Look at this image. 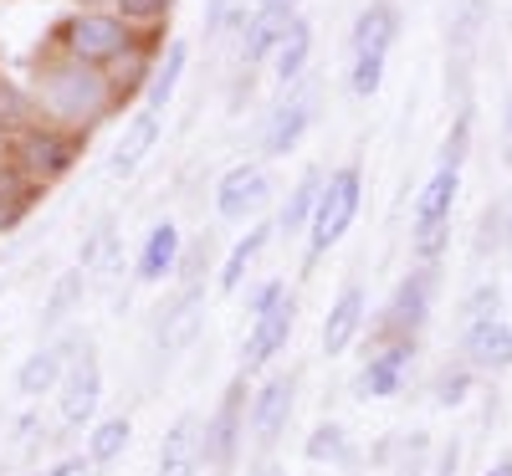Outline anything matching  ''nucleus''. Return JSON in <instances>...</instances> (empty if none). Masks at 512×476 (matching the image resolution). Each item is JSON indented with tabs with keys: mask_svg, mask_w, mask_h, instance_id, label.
Instances as JSON below:
<instances>
[{
	"mask_svg": "<svg viewBox=\"0 0 512 476\" xmlns=\"http://www.w3.org/2000/svg\"><path fill=\"white\" fill-rule=\"evenodd\" d=\"M256 6H277V0H256Z\"/></svg>",
	"mask_w": 512,
	"mask_h": 476,
	"instance_id": "49530a36",
	"label": "nucleus"
},
{
	"mask_svg": "<svg viewBox=\"0 0 512 476\" xmlns=\"http://www.w3.org/2000/svg\"><path fill=\"white\" fill-rule=\"evenodd\" d=\"M180 246H185V236H180L175 221H154L149 236H144V246H139V256H134V277L149 282V287L169 282V277H175V267H180Z\"/></svg>",
	"mask_w": 512,
	"mask_h": 476,
	"instance_id": "a211bd4d",
	"label": "nucleus"
},
{
	"mask_svg": "<svg viewBox=\"0 0 512 476\" xmlns=\"http://www.w3.org/2000/svg\"><path fill=\"white\" fill-rule=\"evenodd\" d=\"M47 476H98V466L88 461V451H82V456H62Z\"/></svg>",
	"mask_w": 512,
	"mask_h": 476,
	"instance_id": "58836bf2",
	"label": "nucleus"
},
{
	"mask_svg": "<svg viewBox=\"0 0 512 476\" xmlns=\"http://www.w3.org/2000/svg\"><path fill=\"white\" fill-rule=\"evenodd\" d=\"M154 62H159V52L149 47V31L128 47L113 67H108V77H113V88H118V98L128 103V98H139L144 88H149V77H154Z\"/></svg>",
	"mask_w": 512,
	"mask_h": 476,
	"instance_id": "b1692460",
	"label": "nucleus"
},
{
	"mask_svg": "<svg viewBox=\"0 0 512 476\" xmlns=\"http://www.w3.org/2000/svg\"><path fill=\"white\" fill-rule=\"evenodd\" d=\"M98 410H103V364H98V349L88 338L72 354V364L57 384V420H62V430H82L98 420Z\"/></svg>",
	"mask_w": 512,
	"mask_h": 476,
	"instance_id": "0eeeda50",
	"label": "nucleus"
},
{
	"mask_svg": "<svg viewBox=\"0 0 512 476\" xmlns=\"http://www.w3.org/2000/svg\"><path fill=\"white\" fill-rule=\"evenodd\" d=\"M0 123H6V128L36 123V103H31V93L21 88V82H11V77H0Z\"/></svg>",
	"mask_w": 512,
	"mask_h": 476,
	"instance_id": "72a5a7b5",
	"label": "nucleus"
},
{
	"mask_svg": "<svg viewBox=\"0 0 512 476\" xmlns=\"http://www.w3.org/2000/svg\"><path fill=\"white\" fill-rule=\"evenodd\" d=\"M400 36V11L390 6V0H374V6L359 11L354 21V57H390V41Z\"/></svg>",
	"mask_w": 512,
	"mask_h": 476,
	"instance_id": "412c9836",
	"label": "nucleus"
},
{
	"mask_svg": "<svg viewBox=\"0 0 512 476\" xmlns=\"http://www.w3.org/2000/svg\"><path fill=\"white\" fill-rule=\"evenodd\" d=\"M308 128H313V98H303V93L282 98V103L267 113V123H262V154H267V159H287L297 144H303Z\"/></svg>",
	"mask_w": 512,
	"mask_h": 476,
	"instance_id": "f3484780",
	"label": "nucleus"
},
{
	"mask_svg": "<svg viewBox=\"0 0 512 476\" xmlns=\"http://www.w3.org/2000/svg\"><path fill=\"white\" fill-rule=\"evenodd\" d=\"M292 21H297V0H277V6H256V11L246 16V26H241V67L251 72V67L272 62L277 41L287 36V26H292Z\"/></svg>",
	"mask_w": 512,
	"mask_h": 476,
	"instance_id": "2eb2a0df",
	"label": "nucleus"
},
{
	"mask_svg": "<svg viewBox=\"0 0 512 476\" xmlns=\"http://www.w3.org/2000/svg\"><path fill=\"white\" fill-rule=\"evenodd\" d=\"M98 6H108V0H72V11H98Z\"/></svg>",
	"mask_w": 512,
	"mask_h": 476,
	"instance_id": "c03bdc74",
	"label": "nucleus"
},
{
	"mask_svg": "<svg viewBox=\"0 0 512 476\" xmlns=\"http://www.w3.org/2000/svg\"><path fill=\"white\" fill-rule=\"evenodd\" d=\"M287 292H292V287H287L282 277H267V282H256V287H251V297H246V323H251V318H262L267 308H277V302H282Z\"/></svg>",
	"mask_w": 512,
	"mask_h": 476,
	"instance_id": "c9c22d12",
	"label": "nucleus"
},
{
	"mask_svg": "<svg viewBox=\"0 0 512 476\" xmlns=\"http://www.w3.org/2000/svg\"><path fill=\"white\" fill-rule=\"evenodd\" d=\"M487 476H512V456H502V461H492V466H487Z\"/></svg>",
	"mask_w": 512,
	"mask_h": 476,
	"instance_id": "79ce46f5",
	"label": "nucleus"
},
{
	"mask_svg": "<svg viewBox=\"0 0 512 476\" xmlns=\"http://www.w3.org/2000/svg\"><path fill=\"white\" fill-rule=\"evenodd\" d=\"M456 461H461V456H456V446H451V451L441 456V466H436V476H456Z\"/></svg>",
	"mask_w": 512,
	"mask_h": 476,
	"instance_id": "a19ab883",
	"label": "nucleus"
},
{
	"mask_svg": "<svg viewBox=\"0 0 512 476\" xmlns=\"http://www.w3.org/2000/svg\"><path fill=\"white\" fill-rule=\"evenodd\" d=\"M200 328H205V297H200V287H180V297H169L164 313L154 318V354L175 359L180 349H190L200 338Z\"/></svg>",
	"mask_w": 512,
	"mask_h": 476,
	"instance_id": "f8f14e48",
	"label": "nucleus"
},
{
	"mask_svg": "<svg viewBox=\"0 0 512 476\" xmlns=\"http://www.w3.org/2000/svg\"><path fill=\"white\" fill-rule=\"evenodd\" d=\"M139 36H144V31H134L118 11L98 6V11H72V16L52 31V52L77 57V62H88V67H113Z\"/></svg>",
	"mask_w": 512,
	"mask_h": 476,
	"instance_id": "7ed1b4c3",
	"label": "nucleus"
},
{
	"mask_svg": "<svg viewBox=\"0 0 512 476\" xmlns=\"http://www.w3.org/2000/svg\"><path fill=\"white\" fill-rule=\"evenodd\" d=\"M210 262H216V251H210V236H200V241L180 246V267H175V277H180L185 287H200L205 272H210Z\"/></svg>",
	"mask_w": 512,
	"mask_h": 476,
	"instance_id": "f704fd0d",
	"label": "nucleus"
},
{
	"mask_svg": "<svg viewBox=\"0 0 512 476\" xmlns=\"http://www.w3.org/2000/svg\"><path fill=\"white\" fill-rule=\"evenodd\" d=\"M246 374H236L226 384V395L216 400V410L205 415V471H236L241 461V446H246Z\"/></svg>",
	"mask_w": 512,
	"mask_h": 476,
	"instance_id": "423d86ee",
	"label": "nucleus"
},
{
	"mask_svg": "<svg viewBox=\"0 0 512 476\" xmlns=\"http://www.w3.org/2000/svg\"><path fill=\"white\" fill-rule=\"evenodd\" d=\"M88 338H67V343H41V349H31L26 359H21V369H16V389L26 400H47V395H57V384H62V374H67V364H72V354L82 349Z\"/></svg>",
	"mask_w": 512,
	"mask_h": 476,
	"instance_id": "4468645a",
	"label": "nucleus"
},
{
	"mask_svg": "<svg viewBox=\"0 0 512 476\" xmlns=\"http://www.w3.org/2000/svg\"><path fill=\"white\" fill-rule=\"evenodd\" d=\"M318 190H323V169H303V180L292 185V195H287V205L277 210V236H297V231H308V221H313V205H318Z\"/></svg>",
	"mask_w": 512,
	"mask_h": 476,
	"instance_id": "c85d7f7f",
	"label": "nucleus"
},
{
	"mask_svg": "<svg viewBox=\"0 0 512 476\" xmlns=\"http://www.w3.org/2000/svg\"><path fill=\"white\" fill-rule=\"evenodd\" d=\"M303 456H308L313 466H354L349 430L338 425V420H323V425H313V430H308V446H303Z\"/></svg>",
	"mask_w": 512,
	"mask_h": 476,
	"instance_id": "7c9ffc66",
	"label": "nucleus"
},
{
	"mask_svg": "<svg viewBox=\"0 0 512 476\" xmlns=\"http://www.w3.org/2000/svg\"><path fill=\"white\" fill-rule=\"evenodd\" d=\"M410 364H415V338H384L379 349L369 354V364L359 369L354 395L359 400H390V395H400Z\"/></svg>",
	"mask_w": 512,
	"mask_h": 476,
	"instance_id": "9b49d317",
	"label": "nucleus"
},
{
	"mask_svg": "<svg viewBox=\"0 0 512 476\" xmlns=\"http://www.w3.org/2000/svg\"><path fill=\"white\" fill-rule=\"evenodd\" d=\"M123 256V236H118V221H98L77 246V267L82 272H113Z\"/></svg>",
	"mask_w": 512,
	"mask_h": 476,
	"instance_id": "c756f323",
	"label": "nucleus"
},
{
	"mask_svg": "<svg viewBox=\"0 0 512 476\" xmlns=\"http://www.w3.org/2000/svg\"><path fill=\"white\" fill-rule=\"evenodd\" d=\"M308 57H313V21L308 16H297L287 26V36L277 41V52H272V72L277 82H297L308 72Z\"/></svg>",
	"mask_w": 512,
	"mask_h": 476,
	"instance_id": "bb28decb",
	"label": "nucleus"
},
{
	"mask_svg": "<svg viewBox=\"0 0 512 476\" xmlns=\"http://www.w3.org/2000/svg\"><path fill=\"white\" fill-rule=\"evenodd\" d=\"M466 359L477 369H507L512 364V323L502 318H477L466 328Z\"/></svg>",
	"mask_w": 512,
	"mask_h": 476,
	"instance_id": "4be33fe9",
	"label": "nucleus"
},
{
	"mask_svg": "<svg viewBox=\"0 0 512 476\" xmlns=\"http://www.w3.org/2000/svg\"><path fill=\"white\" fill-rule=\"evenodd\" d=\"M359 205H364V180L359 169L344 164L333 169V175H323V190H318V205H313V221H308V272L323 262V256L349 236V226L359 221Z\"/></svg>",
	"mask_w": 512,
	"mask_h": 476,
	"instance_id": "20e7f679",
	"label": "nucleus"
},
{
	"mask_svg": "<svg viewBox=\"0 0 512 476\" xmlns=\"http://www.w3.org/2000/svg\"><path fill=\"white\" fill-rule=\"evenodd\" d=\"M108 11H118L134 31H154L175 16V0H108Z\"/></svg>",
	"mask_w": 512,
	"mask_h": 476,
	"instance_id": "473e14b6",
	"label": "nucleus"
},
{
	"mask_svg": "<svg viewBox=\"0 0 512 476\" xmlns=\"http://www.w3.org/2000/svg\"><path fill=\"white\" fill-rule=\"evenodd\" d=\"M272 175L267 164H236L221 175L216 185V215L231 226H246V221H262V210L272 205Z\"/></svg>",
	"mask_w": 512,
	"mask_h": 476,
	"instance_id": "1a4fd4ad",
	"label": "nucleus"
},
{
	"mask_svg": "<svg viewBox=\"0 0 512 476\" xmlns=\"http://www.w3.org/2000/svg\"><path fill=\"white\" fill-rule=\"evenodd\" d=\"M466 384H472V379H466V374H446V379H441V389H436V395H441L446 405H456V400L466 395Z\"/></svg>",
	"mask_w": 512,
	"mask_h": 476,
	"instance_id": "ea45409f",
	"label": "nucleus"
},
{
	"mask_svg": "<svg viewBox=\"0 0 512 476\" xmlns=\"http://www.w3.org/2000/svg\"><path fill=\"white\" fill-rule=\"evenodd\" d=\"M379 82H384V57H354V77H349L354 98H374Z\"/></svg>",
	"mask_w": 512,
	"mask_h": 476,
	"instance_id": "e433bc0d",
	"label": "nucleus"
},
{
	"mask_svg": "<svg viewBox=\"0 0 512 476\" xmlns=\"http://www.w3.org/2000/svg\"><path fill=\"white\" fill-rule=\"evenodd\" d=\"M185 62H190V41H169V47L159 52V62H154V77H149V88H144V108H164L169 98H175V88H180V77H185Z\"/></svg>",
	"mask_w": 512,
	"mask_h": 476,
	"instance_id": "a878e982",
	"label": "nucleus"
},
{
	"mask_svg": "<svg viewBox=\"0 0 512 476\" xmlns=\"http://www.w3.org/2000/svg\"><path fill=\"white\" fill-rule=\"evenodd\" d=\"M502 210H507V246H512V195H507V205H502Z\"/></svg>",
	"mask_w": 512,
	"mask_h": 476,
	"instance_id": "a18cd8bd",
	"label": "nucleus"
},
{
	"mask_svg": "<svg viewBox=\"0 0 512 476\" xmlns=\"http://www.w3.org/2000/svg\"><path fill=\"white\" fill-rule=\"evenodd\" d=\"M154 144H159V113L154 108H139L134 118L123 123L118 144L108 149V175L113 180H134L139 169H144V159L154 154Z\"/></svg>",
	"mask_w": 512,
	"mask_h": 476,
	"instance_id": "dca6fc26",
	"label": "nucleus"
},
{
	"mask_svg": "<svg viewBox=\"0 0 512 476\" xmlns=\"http://www.w3.org/2000/svg\"><path fill=\"white\" fill-rule=\"evenodd\" d=\"M205 420L195 410H185L175 425L164 430L159 441V461H154V476H200L205 471Z\"/></svg>",
	"mask_w": 512,
	"mask_h": 476,
	"instance_id": "ddd939ff",
	"label": "nucleus"
},
{
	"mask_svg": "<svg viewBox=\"0 0 512 476\" xmlns=\"http://www.w3.org/2000/svg\"><path fill=\"white\" fill-rule=\"evenodd\" d=\"M497 297H502L497 287H477L472 297H466V318H472V323L477 318H497Z\"/></svg>",
	"mask_w": 512,
	"mask_h": 476,
	"instance_id": "4c0bfd02",
	"label": "nucleus"
},
{
	"mask_svg": "<svg viewBox=\"0 0 512 476\" xmlns=\"http://www.w3.org/2000/svg\"><path fill=\"white\" fill-rule=\"evenodd\" d=\"M36 195H41V190H36L31 180H21L11 164H0V236H11V231L26 221V210H31Z\"/></svg>",
	"mask_w": 512,
	"mask_h": 476,
	"instance_id": "2f4dec72",
	"label": "nucleus"
},
{
	"mask_svg": "<svg viewBox=\"0 0 512 476\" xmlns=\"http://www.w3.org/2000/svg\"><path fill=\"white\" fill-rule=\"evenodd\" d=\"M425 313H431V282L425 277H405L395 302L384 308V338H415V328H425Z\"/></svg>",
	"mask_w": 512,
	"mask_h": 476,
	"instance_id": "aec40b11",
	"label": "nucleus"
},
{
	"mask_svg": "<svg viewBox=\"0 0 512 476\" xmlns=\"http://www.w3.org/2000/svg\"><path fill=\"white\" fill-rule=\"evenodd\" d=\"M26 93L36 103V118H47L57 128H72V134H93L98 123L123 113V98L113 88L108 67H88V62L62 57V52L36 57Z\"/></svg>",
	"mask_w": 512,
	"mask_h": 476,
	"instance_id": "f257e3e1",
	"label": "nucleus"
},
{
	"mask_svg": "<svg viewBox=\"0 0 512 476\" xmlns=\"http://www.w3.org/2000/svg\"><path fill=\"white\" fill-rule=\"evenodd\" d=\"M82 292H88V272L67 267V272L47 287V302H41V333H57V328L82 308Z\"/></svg>",
	"mask_w": 512,
	"mask_h": 476,
	"instance_id": "393cba45",
	"label": "nucleus"
},
{
	"mask_svg": "<svg viewBox=\"0 0 512 476\" xmlns=\"http://www.w3.org/2000/svg\"><path fill=\"white\" fill-rule=\"evenodd\" d=\"M41 476H47V471H41Z\"/></svg>",
	"mask_w": 512,
	"mask_h": 476,
	"instance_id": "de8ad7c7",
	"label": "nucleus"
},
{
	"mask_svg": "<svg viewBox=\"0 0 512 476\" xmlns=\"http://www.w3.org/2000/svg\"><path fill=\"white\" fill-rule=\"evenodd\" d=\"M82 144H88V134H72V128H57V123H47V118H36V123L11 128V154H6V164L16 169L21 180H31L36 190H52L57 180H67L72 169H77Z\"/></svg>",
	"mask_w": 512,
	"mask_h": 476,
	"instance_id": "f03ea898",
	"label": "nucleus"
},
{
	"mask_svg": "<svg viewBox=\"0 0 512 476\" xmlns=\"http://www.w3.org/2000/svg\"><path fill=\"white\" fill-rule=\"evenodd\" d=\"M128 441H134V420H128V415L93 420V430H88V461H93L98 471H108V466H118V461H123Z\"/></svg>",
	"mask_w": 512,
	"mask_h": 476,
	"instance_id": "cd10ccee",
	"label": "nucleus"
},
{
	"mask_svg": "<svg viewBox=\"0 0 512 476\" xmlns=\"http://www.w3.org/2000/svg\"><path fill=\"white\" fill-rule=\"evenodd\" d=\"M359 328H364V287H344V292L333 297L328 318H323L318 349H323L328 359L349 354V349H354V338H359Z\"/></svg>",
	"mask_w": 512,
	"mask_h": 476,
	"instance_id": "6ab92c4d",
	"label": "nucleus"
},
{
	"mask_svg": "<svg viewBox=\"0 0 512 476\" xmlns=\"http://www.w3.org/2000/svg\"><path fill=\"white\" fill-rule=\"evenodd\" d=\"M277 236V226L272 221H251V231L226 251V262H221V297H236L241 292V282H246V272H251V262H256V256H262V246Z\"/></svg>",
	"mask_w": 512,
	"mask_h": 476,
	"instance_id": "5701e85b",
	"label": "nucleus"
},
{
	"mask_svg": "<svg viewBox=\"0 0 512 476\" xmlns=\"http://www.w3.org/2000/svg\"><path fill=\"white\" fill-rule=\"evenodd\" d=\"M6 154H11V128L0 123V164H6Z\"/></svg>",
	"mask_w": 512,
	"mask_h": 476,
	"instance_id": "37998d69",
	"label": "nucleus"
},
{
	"mask_svg": "<svg viewBox=\"0 0 512 476\" xmlns=\"http://www.w3.org/2000/svg\"><path fill=\"white\" fill-rule=\"evenodd\" d=\"M292 323H297V292H287L277 308H267L262 318H251L246 338H241V374H256V369H267L287 343H292Z\"/></svg>",
	"mask_w": 512,
	"mask_h": 476,
	"instance_id": "9d476101",
	"label": "nucleus"
},
{
	"mask_svg": "<svg viewBox=\"0 0 512 476\" xmlns=\"http://www.w3.org/2000/svg\"><path fill=\"white\" fill-rule=\"evenodd\" d=\"M456 190H461V164L441 159L436 175L425 180V190L415 195V210H410V236H415V251L425 262H436L446 236H451V205H456Z\"/></svg>",
	"mask_w": 512,
	"mask_h": 476,
	"instance_id": "39448f33",
	"label": "nucleus"
},
{
	"mask_svg": "<svg viewBox=\"0 0 512 476\" xmlns=\"http://www.w3.org/2000/svg\"><path fill=\"white\" fill-rule=\"evenodd\" d=\"M297 384H303L297 369H287V374H272V379H262L251 389V400H246V436H251V446L262 456L282 441V430L292 420V405H297Z\"/></svg>",
	"mask_w": 512,
	"mask_h": 476,
	"instance_id": "6e6552de",
	"label": "nucleus"
}]
</instances>
